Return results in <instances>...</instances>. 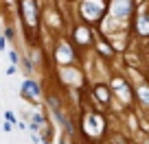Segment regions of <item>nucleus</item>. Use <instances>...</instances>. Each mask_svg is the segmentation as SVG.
<instances>
[{
    "mask_svg": "<svg viewBox=\"0 0 149 144\" xmlns=\"http://www.w3.org/2000/svg\"><path fill=\"white\" fill-rule=\"evenodd\" d=\"M24 92H26L29 96H37V94H40V90H37V85H35V83L26 81V83H24Z\"/></svg>",
    "mask_w": 149,
    "mask_h": 144,
    "instance_id": "1",
    "label": "nucleus"
}]
</instances>
